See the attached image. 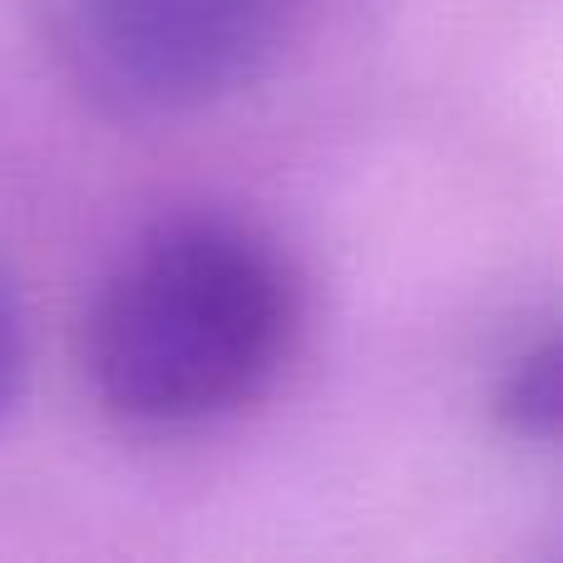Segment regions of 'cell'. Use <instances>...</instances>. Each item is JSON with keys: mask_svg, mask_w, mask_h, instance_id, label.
I'll return each mask as SVG.
<instances>
[{"mask_svg": "<svg viewBox=\"0 0 563 563\" xmlns=\"http://www.w3.org/2000/svg\"><path fill=\"white\" fill-rule=\"evenodd\" d=\"M297 336V282L267 238L178 218L139 238L85 317V376L119 420L203 426L257 400Z\"/></svg>", "mask_w": 563, "mask_h": 563, "instance_id": "1", "label": "cell"}, {"mask_svg": "<svg viewBox=\"0 0 563 563\" xmlns=\"http://www.w3.org/2000/svg\"><path fill=\"white\" fill-rule=\"evenodd\" d=\"M75 79L129 114L223 104L277 65L301 0H45Z\"/></svg>", "mask_w": 563, "mask_h": 563, "instance_id": "2", "label": "cell"}, {"mask_svg": "<svg viewBox=\"0 0 563 563\" xmlns=\"http://www.w3.org/2000/svg\"><path fill=\"white\" fill-rule=\"evenodd\" d=\"M499 410L515 420V430L525 435L549 440L554 435V416H559V390H554V341L525 356L515 371H509V386L499 396Z\"/></svg>", "mask_w": 563, "mask_h": 563, "instance_id": "3", "label": "cell"}, {"mask_svg": "<svg viewBox=\"0 0 563 563\" xmlns=\"http://www.w3.org/2000/svg\"><path fill=\"white\" fill-rule=\"evenodd\" d=\"M20 380H25V321H20L15 291L0 273V420L15 410Z\"/></svg>", "mask_w": 563, "mask_h": 563, "instance_id": "4", "label": "cell"}]
</instances>
